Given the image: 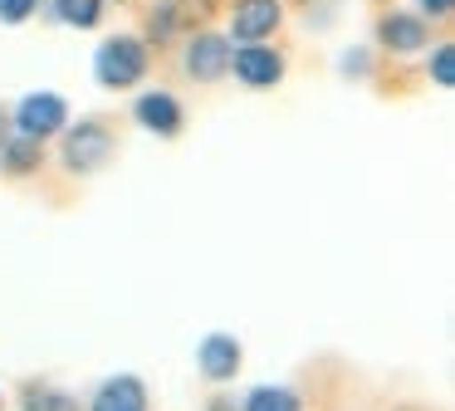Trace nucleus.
<instances>
[{
  "instance_id": "obj_1",
  "label": "nucleus",
  "mask_w": 455,
  "mask_h": 411,
  "mask_svg": "<svg viewBox=\"0 0 455 411\" xmlns=\"http://www.w3.org/2000/svg\"><path fill=\"white\" fill-rule=\"evenodd\" d=\"M142 74H148V49L132 35L103 39L99 54H93V78H99L103 88H132Z\"/></svg>"
},
{
  "instance_id": "obj_2",
  "label": "nucleus",
  "mask_w": 455,
  "mask_h": 411,
  "mask_svg": "<svg viewBox=\"0 0 455 411\" xmlns=\"http://www.w3.org/2000/svg\"><path fill=\"white\" fill-rule=\"evenodd\" d=\"M279 20H284L279 0H235V10H230V35L240 44H265L279 29Z\"/></svg>"
},
{
  "instance_id": "obj_3",
  "label": "nucleus",
  "mask_w": 455,
  "mask_h": 411,
  "mask_svg": "<svg viewBox=\"0 0 455 411\" xmlns=\"http://www.w3.org/2000/svg\"><path fill=\"white\" fill-rule=\"evenodd\" d=\"M113 152V137L103 123H79L69 127V142H64V166L69 172H93V166H103Z\"/></svg>"
},
{
  "instance_id": "obj_4",
  "label": "nucleus",
  "mask_w": 455,
  "mask_h": 411,
  "mask_svg": "<svg viewBox=\"0 0 455 411\" xmlns=\"http://www.w3.org/2000/svg\"><path fill=\"white\" fill-rule=\"evenodd\" d=\"M15 127H20V137H35V142L54 137L64 127V98L60 93H30V98H20V108H15Z\"/></svg>"
},
{
  "instance_id": "obj_5",
  "label": "nucleus",
  "mask_w": 455,
  "mask_h": 411,
  "mask_svg": "<svg viewBox=\"0 0 455 411\" xmlns=\"http://www.w3.org/2000/svg\"><path fill=\"white\" fill-rule=\"evenodd\" d=\"M187 74L196 84H216L230 74V39L226 35H196L187 44Z\"/></svg>"
},
{
  "instance_id": "obj_6",
  "label": "nucleus",
  "mask_w": 455,
  "mask_h": 411,
  "mask_svg": "<svg viewBox=\"0 0 455 411\" xmlns=\"http://www.w3.org/2000/svg\"><path fill=\"white\" fill-rule=\"evenodd\" d=\"M230 68H235V78H240V84H250V88H269V84L284 78V59H279L275 49H265V44L230 49Z\"/></svg>"
},
{
  "instance_id": "obj_7",
  "label": "nucleus",
  "mask_w": 455,
  "mask_h": 411,
  "mask_svg": "<svg viewBox=\"0 0 455 411\" xmlns=\"http://www.w3.org/2000/svg\"><path fill=\"white\" fill-rule=\"evenodd\" d=\"M132 117H138L148 133H157V137H172V133H181V103L172 93H142L138 103H132Z\"/></svg>"
},
{
  "instance_id": "obj_8",
  "label": "nucleus",
  "mask_w": 455,
  "mask_h": 411,
  "mask_svg": "<svg viewBox=\"0 0 455 411\" xmlns=\"http://www.w3.org/2000/svg\"><path fill=\"white\" fill-rule=\"evenodd\" d=\"M196 367L206 372L211 382L235 377V372H240V342L230 338V333H211V338L201 342V352H196Z\"/></svg>"
},
{
  "instance_id": "obj_9",
  "label": "nucleus",
  "mask_w": 455,
  "mask_h": 411,
  "mask_svg": "<svg viewBox=\"0 0 455 411\" xmlns=\"http://www.w3.org/2000/svg\"><path fill=\"white\" fill-rule=\"evenodd\" d=\"M93 411H148V387L138 377H108L93 391Z\"/></svg>"
},
{
  "instance_id": "obj_10",
  "label": "nucleus",
  "mask_w": 455,
  "mask_h": 411,
  "mask_svg": "<svg viewBox=\"0 0 455 411\" xmlns=\"http://www.w3.org/2000/svg\"><path fill=\"white\" fill-rule=\"evenodd\" d=\"M377 35H382V44L396 49V54H411V49L426 44V25L416 15H387L382 25H377Z\"/></svg>"
},
{
  "instance_id": "obj_11",
  "label": "nucleus",
  "mask_w": 455,
  "mask_h": 411,
  "mask_svg": "<svg viewBox=\"0 0 455 411\" xmlns=\"http://www.w3.org/2000/svg\"><path fill=\"white\" fill-rule=\"evenodd\" d=\"M103 15V0H54V20L69 29H93Z\"/></svg>"
},
{
  "instance_id": "obj_12",
  "label": "nucleus",
  "mask_w": 455,
  "mask_h": 411,
  "mask_svg": "<svg viewBox=\"0 0 455 411\" xmlns=\"http://www.w3.org/2000/svg\"><path fill=\"white\" fill-rule=\"evenodd\" d=\"M245 411H299V397L289 387H255Z\"/></svg>"
},
{
  "instance_id": "obj_13",
  "label": "nucleus",
  "mask_w": 455,
  "mask_h": 411,
  "mask_svg": "<svg viewBox=\"0 0 455 411\" xmlns=\"http://www.w3.org/2000/svg\"><path fill=\"white\" fill-rule=\"evenodd\" d=\"M0 166H11V172H30V166H40V142H35V137L11 142L5 152H0Z\"/></svg>"
},
{
  "instance_id": "obj_14",
  "label": "nucleus",
  "mask_w": 455,
  "mask_h": 411,
  "mask_svg": "<svg viewBox=\"0 0 455 411\" xmlns=\"http://www.w3.org/2000/svg\"><path fill=\"white\" fill-rule=\"evenodd\" d=\"M25 411H79V401L64 397V391H50V387H35L25 397Z\"/></svg>"
},
{
  "instance_id": "obj_15",
  "label": "nucleus",
  "mask_w": 455,
  "mask_h": 411,
  "mask_svg": "<svg viewBox=\"0 0 455 411\" xmlns=\"http://www.w3.org/2000/svg\"><path fill=\"white\" fill-rule=\"evenodd\" d=\"M431 74H435V84H441V88L455 84V49H451V44H441V49L431 54Z\"/></svg>"
},
{
  "instance_id": "obj_16",
  "label": "nucleus",
  "mask_w": 455,
  "mask_h": 411,
  "mask_svg": "<svg viewBox=\"0 0 455 411\" xmlns=\"http://www.w3.org/2000/svg\"><path fill=\"white\" fill-rule=\"evenodd\" d=\"M40 10V0H0V25H25Z\"/></svg>"
},
{
  "instance_id": "obj_17",
  "label": "nucleus",
  "mask_w": 455,
  "mask_h": 411,
  "mask_svg": "<svg viewBox=\"0 0 455 411\" xmlns=\"http://www.w3.org/2000/svg\"><path fill=\"white\" fill-rule=\"evenodd\" d=\"M451 5H455V0H421L426 15H451Z\"/></svg>"
}]
</instances>
